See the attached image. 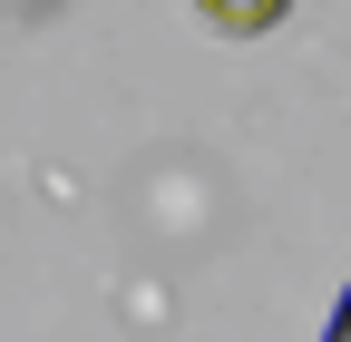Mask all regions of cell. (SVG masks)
<instances>
[{
	"label": "cell",
	"instance_id": "obj_1",
	"mask_svg": "<svg viewBox=\"0 0 351 342\" xmlns=\"http://www.w3.org/2000/svg\"><path fill=\"white\" fill-rule=\"evenodd\" d=\"M195 10H205L215 30H225V39H254V30H274V20L293 10V0H195Z\"/></svg>",
	"mask_w": 351,
	"mask_h": 342
},
{
	"label": "cell",
	"instance_id": "obj_2",
	"mask_svg": "<svg viewBox=\"0 0 351 342\" xmlns=\"http://www.w3.org/2000/svg\"><path fill=\"white\" fill-rule=\"evenodd\" d=\"M322 342H351V284H341V304H332V323H322Z\"/></svg>",
	"mask_w": 351,
	"mask_h": 342
}]
</instances>
